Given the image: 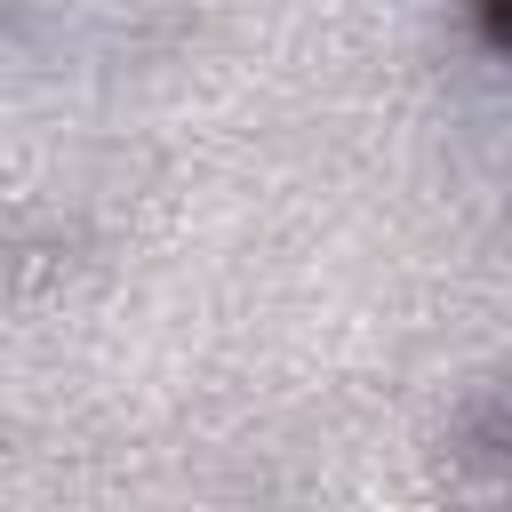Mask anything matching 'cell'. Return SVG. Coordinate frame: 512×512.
Instances as JSON below:
<instances>
[{
  "mask_svg": "<svg viewBox=\"0 0 512 512\" xmlns=\"http://www.w3.org/2000/svg\"><path fill=\"white\" fill-rule=\"evenodd\" d=\"M472 8V24L496 40V48H512V0H464Z\"/></svg>",
  "mask_w": 512,
  "mask_h": 512,
  "instance_id": "1",
  "label": "cell"
}]
</instances>
